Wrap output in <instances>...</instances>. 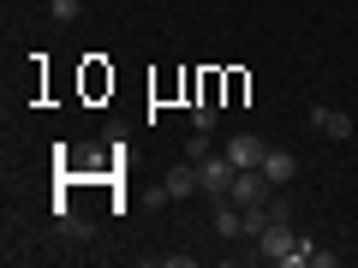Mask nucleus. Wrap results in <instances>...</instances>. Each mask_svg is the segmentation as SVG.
Listing matches in <instances>:
<instances>
[{"mask_svg": "<svg viewBox=\"0 0 358 268\" xmlns=\"http://www.w3.org/2000/svg\"><path fill=\"white\" fill-rule=\"evenodd\" d=\"M310 126H317L322 137H352V114H346V107H310Z\"/></svg>", "mask_w": 358, "mask_h": 268, "instance_id": "4", "label": "nucleus"}, {"mask_svg": "<svg viewBox=\"0 0 358 268\" xmlns=\"http://www.w3.org/2000/svg\"><path fill=\"white\" fill-rule=\"evenodd\" d=\"M203 155H215V149H209V131H197V137L185 143V161H203Z\"/></svg>", "mask_w": 358, "mask_h": 268, "instance_id": "7", "label": "nucleus"}, {"mask_svg": "<svg viewBox=\"0 0 358 268\" xmlns=\"http://www.w3.org/2000/svg\"><path fill=\"white\" fill-rule=\"evenodd\" d=\"M263 173L275 179V191H281V185H293V179H299V155H293V149H275V143H268V155H263Z\"/></svg>", "mask_w": 358, "mask_h": 268, "instance_id": "3", "label": "nucleus"}, {"mask_svg": "<svg viewBox=\"0 0 358 268\" xmlns=\"http://www.w3.org/2000/svg\"><path fill=\"white\" fill-rule=\"evenodd\" d=\"M263 155H268V143L257 137V131H239V137H227V161H233V167H263Z\"/></svg>", "mask_w": 358, "mask_h": 268, "instance_id": "2", "label": "nucleus"}, {"mask_svg": "<svg viewBox=\"0 0 358 268\" xmlns=\"http://www.w3.org/2000/svg\"><path fill=\"white\" fill-rule=\"evenodd\" d=\"M192 191H203V179H197V161H179L173 173H167L162 197H192Z\"/></svg>", "mask_w": 358, "mask_h": 268, "instance_id": "5", "label": "nucleus"}, {"mask_svg": "<svg viewBox=\"0 0 358 268\" xmlns=\"http://www.w3.org/2000/svg\"><path fill=\"white\" fill-rule=\"evenodd\" d=\"M215 114H221L215 102H197V107H192V119H197V131H209V126H215Z\"/></svg>", "mask_w": 358, "mask_h": 268, "instance_id": "8", "label": "nucleus"}, {"mask_svg": "<svg viewBox=\"0 0 358 268\" xmlns=\"http://www.w3.org/2000/svg\"><path fill=\"white\" fill-rule=\"evenodd\" d=\"M48 13L60 18V24H78V18H84V0H54Z\"/></svg>", "mask_w": 358, "mask_h": 268, "instance_id": "6", "label": "nucleus"}, {"mask_svg": "<svg viewBox=\"0 0 358 268\" xmlns=\"http://www.w3.org/2000/svg\"><path fill=\"white\" fill-rule=\"evenodd\" d=\"M233 173H239V167H233L227 155H203V161H197V179H203L209 197H227L233 191Z\"/></svg>", "mask_w": 358, "mask_h": 268, "instance_id": "1", "label": "nucleus"}]
</instances>
